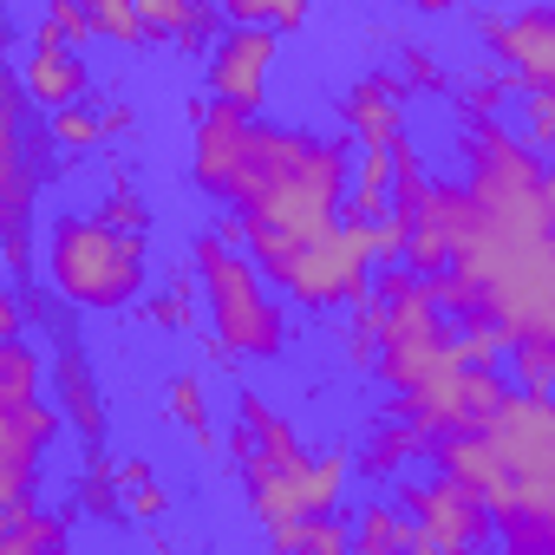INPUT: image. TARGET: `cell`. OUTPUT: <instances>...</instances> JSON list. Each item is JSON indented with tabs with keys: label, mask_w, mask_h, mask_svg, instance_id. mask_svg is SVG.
<instances>
[{
	"label": "cell",
	"mask_w": 555,
	"mask_h": 555,
	"mask_svg": "<svg viewBox=\"0 0 555 555\" xmlns=\"http://www.w3.org/2000/svg\"><path fill=\"white\" fill-rule=\"evenodd\" d=\"M222 27H229V21H222L216 0H196V14H190V27L177 34V47H183V53H209V40H216Z\"/></svg>",
	"instance_id": "8d00e7d4"
},
{
	"label": "cell",
	"mask_w": 555,
	"mask_h": 555,
	"mask_svg": "<svg viewBox=\"0 0 555 555\" xmlns=\"http://www.w3.org/2000/svg\"><path fill=\"white\" fill-rule=\"evenodd\" d=\"M40 386H47V360H40V347H21V334H14V340H0V405L40 399Z\"/></svg>",
	"instance_id": "603a6c76"
},
{
	"label": "cell",
	"mask_w": 555,
	"mask_h": 555,
	"mask_svg": "<svg viewBox=\"0 0 555 555\" xmlns=\"http://www.w3.org/2000/svg\"><path fill=\"white\" fill-rule=\"evenodd\" d=\"M229 27H274V34H301L314 0H216Z\"/></svg>",
	"instance_id": "ffe728a7"
},
{
	"label": "cell",
	"mask_w": 555,
	"mask_h": 555,
	"mask_svg": "<svg viewBox=\"0 0 555 555\" xmlns=\"http://www.w3.org/2000/svg\"><path fill=\"white\" fill-rule=\"evenodd\" d=\"M47 138H53L60 151H73V157H86V151L105 144V125H99V112H86V105H60L53 125H47Z\"/></svg>",
	"instance_id": "4316f807"
},
{
	"label": "cell",
	"mask_w": 555,
	"mask_h": 555,
	"mask_svg": "<svg viewBox=\"0 0 555 555\" xmlns=\"http://www.w3.org/2000/svg\"><path fill=\"white\" fill-rule=\"evenodd\" d=\"M190 268H196V295H203L209 334L222 347H235V360H282L288 314L274 301V288L261 282V268L242 248H229L216 229H203L190 242Z\"/></svg>",
	"instance_id": "3957f363"
},
{
	"label": "cell",
	"mask_w": 555,
	"mask_h": 555,
	"mask_svg": "<svg viewBox=\"0 0 555 555\" xmlns=\"http://www.w3.org/2000/svg\"><path fill=\"white\" fill-rule=\"evenodd\" d=\"M0 529H8V509H0Z\"/></svg>",
	"instance_id": "ee69618b"
},
{
	"label": "cell",
	"mask_w": 555,
	"mask_h": 555,
	"mask_svg": "<svg viewBox=\"0 0 555 555\" xmlns=\"http://www.w3.org/2000/svg\"><path fill=\"white\" fill-rule=\"evenodd\" d=\"M34 203H40V170L27 151L0 157V229H27L34 222Z\"/></svg>",
	"instance_id": "ac0fdd59"
},
{
	"label": "cell",
	"mask_w": 555,
	"mask_h": 555,
	"mask_svg": "<svg viewBox=\"0 0 555 555\" xmlns=\"http://www.w3.org/2000/svg\"><path fill=\"white\" fill-rule=\"evenodd\" d=\"M274 47H282V34H274V27H229V34H216L209 40V99L261 118Z\"/></svg>",
	"instance_id": "30bf717a"
},
{
	"label": "cell",
	"mask_w": 555,
	"mask_h": 555,
	"mask_svg": "<svg viewBox=\"0 0 555 555\" xmlns=\"http://www.w3.org/2000/svg\"><path fill=\"white\" fill-rule=\"evenodd\" d=\"M477 40L516 79V92L522 86H555V8H542V0H529L516 14H483Z\"/></svg>",
	"instance_id": "9c48e42d"
},
{
	"label": "cell",
	"mask_w": 555,
	"mask_h": 555,
	"mask_svg": "<svg viewBox=\"0 0 555 555\" xmlns=\"http://www.w3.org/2000/svg\"><path fill=\"white\" fill-rule=\"evenodd\" d=\"M79 14H86V34L105 40V47H144V27H138V8L131 0H79Z\"/></svg>",
	"instance_id": "cb8c5ba5"
},
{
	"label": "cell",
	"mask_w": 555,
	"mask_h": 555,
	"mask_svg": "<svg viewBox=\"0 0 555 555\" xmlns=\"http://www.w3.org/2000/svg\"><path fill=\"white\" fill-rule=\"evenodd\" d=\"M14 79H21L27 105H47V112L86 105V92H92V66H86V53H73V47H34Z\"/></svg>",
	"instance_id": "7c38bea8"
},
{
	"label": "cell",
	"mask_w": 555,
	"mask_h": 555,
	"mask_svg": "<svg viewBox=\"0 0 555 555\" xmlns=\"http://www.w3.org/2000/svg\"><path fill=\"white\" fill-rule=\"evenodd\" d=\"M405 86H399V73H366L360 86H347V99H340V125H347V138H360V151H386L399 131H405Z\"/></svg>",
	"instance_id": "8fae6325"
},
{
	"label": "cell",
	"mask_w": 555,
	"mask_h": 555,
	"mask_svg": "<svg viewBox=\"0 0 555 555\" xmlns=\"http://www.w3.org/2000/svg\"><path fill=\"white\" fill-rule=\"evenodd\" d=\"M399 8H412V14H425V21H438V14H451V8H470V0H399Z\"/></svg>",
	"instance_id": "b9f144b4"
},
{
	"label": "cell",
	"mask_w": 555,
	"mask_h": 555,
	"mask_svg": "<svg viewBox=\"0 0 555 555\" xmlns=\"http://www.w3.org/2000/svg\"><path fill=\"white\" fill-rule=\"evenodd\" d=\"M347 548H360V555H405L412 548V516L399 503H366L360 522L347 529Z\"/></svg>",
	"instance_id": "2e32d148"
},
{
	"label": "cell",
	"mask_w": 555,
	"mask_h": 555,
	"mask_svg": "<svg viewBox=\"0 0 555 555\" xmlns=\"http://www.w3.org/2000/svg\"><path fill=\"white\" fill-rule=\"evenodd\" d=\"M477 438L496 457V483H555V412L542 392H503L496 412L477 425Z\"/></svg>",
	"instance_id": "52a82bcc"
},
{
	"label": "cell",
	"mask_w": 555,
	"mask_h": 555,
	"mask_svg": "<svg viewBox=\"0 0 555 555\" xmlns=\"http://www.w3.org/2000/svg\"><path fill=\"white\" fill-rule=\"evenodd\" d=\"M112 477H118V509H125V516H138V522H157V516L170 509V496H164V483H157V470H151L144 457H125V464H112Z\"/></svg>",
	"instance_id": "44dd1931"
},
{
	"label": "cell",
	"mask_w": 555,
	"mask_h": 555,
	"mask_svg": "<svg viewBox=\"0 0 555 555\" xmlns=\"http://www.w3.org/2000/svg\"><path fill=\"white\" fill-rule=\"evenodd\" d=\"M14 151H27V92L0 66V157H14Z\"/></svg>",
	"instance_id": "f546056e"
},
{
	"label": "cell",
	"mask_w": 555,
	"mask_h": 555,
	"mask_svg": "<svg viewBox=\"0 0 555 555\" xmlns=\"http://www.w3.org/2000/svg\"><path fill=\"white\" fill-rule=\"evenodd\" d=\"M112 229H131V235H144L151 229V209H144V196L125 183V164H112V196H105V209H99Z\"/></svg>",
	"instance_id": "836d02e7"
},
{
	"label": "cell",
	"mask_w": 555,
	"mask_h": 555,
	"mask_svg": "<svg viewBox=\"0 0 555 555\" xmlns=\"http://www.w3.org/2000/svg\"><path fill=\"white\" fill-rule=\"evenodd\" d=\"M196 353H203V366H242V360H235V347H222L216 334H203V340H196Z\"/></svg>",
	"instance_id": "60d3db41"
},
{
	"label": "cell",
	"mask_w": 555,
	"mask_h": 555,
	"mask_svg": "<svg viewBox=\"0 0 555 555\" xmlns=\"http://www.w3.org/2000/svg\"><path fill=\"white\" fill-rule=\"evenodd\" d=\"M79 509H92V516H125V509H118V477H112V457H105V451H92V457H86Z\"/></svg>",
	"instance_id": "d6a6232c"
},
{
	"label": "cell",
	"mask_w": 555,
	"mask_h": 555,
	"mask_svg": "<svg viewBox=\"0 0 555 555\" xmlns=\"http://www.w3.org/2000/svg\"><path fill=\"white\" fill-rule=\"evenodd\" d=\"M8 53H14V27L0 21V66H8Z\"/></svg>",
	"instance_id": "7bdbcfd3"
},
{
	"label": "cell",
	"mask_w": 555,
	"mask_h": 555,
	"mask_svg": "<svg viewBox=\"0 0 555 555\" xmlns=\"http://www.w3.org/2000/svg\"><path fill=\"white\" fill-rule=\"evenodd\" d=\"M503 353H509V340L496 321H457V360L464 366H503Z\"/></svg>",
	"instance_id": "1f68e13d"
},
{
	"label": "cell",
	"mask_w": 555,
	"mask_h": 555,
	"mask_svg": "<svg viewBox=\"0 0 555 555\" xmlns=\"http://www.w3.org/2000/svg\"><path fill=\"white\" fill-rule=\"evenodd\" d=\"M73 542V522L60 509H47L40 496L27 503H8V529H0V555H34V548H66Z\"/></svg>",
	"instance_id": "5bb4252c"
},
{
	"label": "cell",
	"mask_w": 555,
	"mask_h": 555,
	"mask_svg": "<svg viewBox=\"0 0 555 555\" xmlns=\"http://www.w3.org/2000/svg\"><path fill=\"white\" fill-rule=\"evenodd\" d=\"M503 105H509V73H470L464 86H451L457 118H496Z\"/></svg>",
	"instance_id": "484cf974"
},
{
	"label": "cell",
	"mask_w": 555,
	"mask_h": 555,
	"mask_svg": "<svg viewBox=\"0 0 555 555\" xmlns=\"http://www.w3.org/2000/svg\"><path fill=\"white\" fill-rule=\"evenodd\" d=\"M86 14H79V0H47V21L34 27V47H73L86 53Z\"/></svg>",
	"instance_id": "f1b7e54d"
},
{
	"label": "cell",
	"mask_w": 555,
	"mask_h": 555,
	"mask_svg": "<svg viewBox=\"0 0 555 555\" xmlns=\"http://www.w3.org/2000/svg\"><path fill=\"white\" fill-rule=\"evenodd\" d=\"M340 203H347V144L321 138V131H301L295 157L229 216L242 222V255L261 268V282H268V274L288 261L295 242H308L327 222H340Z\"/></svg>",
	"instance_id": "6da1fadb"
},
{
	"label": "cell",
	"mask_w": 555,
	"mask_h": 555,
	"mask_svg": "<svg viewBox=\"0 0 555 555\" xmlns=\"http://www.w3.org/2000/svg\"><path fill=\"white\" fill-rule=\"evenodd\" d=\"M53 392H60V418L79 425L99 444L105 438V399H99V373H92V360H86L79 340H60V353H53Z\"/></svg>",
	"instance_id": "4fadbf2b"
},
{
	"label": "cell",
	"mask_w": 555,
	"mask_h": 555,
	"mask_svg": "<svg viewBox=\"0 0 555 555\" xmlns=\"http://www.w3.org/2000/svg\"><path fill=\"white\" fill-rule=\"evenodd\" d=\"M503 373H509V386H516V392H542V399H548V379H555V347H548V340H509Z\"/></svg>",
	"instance_id": "d4e9b609"
},
{
	"label": "cell",
	"mask_w": 555,
	"mask_h": 555,
	"mask_svg": "<svg viewBox=\"0 0 555 555\" xmlns=\"http://www.w3.org/2000/svg\"><path fill=\"white\" fill-rule=\"evenodd\" d=\"M99 125H105V138H131L138 112H131V105H105V112H99Z\"/></svg>",
	"instance_id": "ab89813d"
},
{
	"label": "cell",
	"mask_w": 555,
	"mask_h": 555,
	"mask_svg": "<svg viewBox=\"0 0 555 555\" xmlns=\"http://www.w3.org/2000/svg\"><path fill=\"white\" fill-rule=\"evenodd\" d=\"M399 86H405V92H451V73H444L431 53L405 47V53H399Z\"/></svg>",
	"instance_id": "e575fe53"
},
{
	"label": "cell",
	"mask_w": 555,
	"mask_h": 555,
	"mask_svg": "<svg viewBox=\"0 0 555 555\" xmlns=\"http://www.w3.org/2000/svg\"><path fill=\"white\" fill-rule=\"evenodd\" d=\"M392 503L412 516V555H470V548H490L496 529H490V509L477 490L451 483V477H399Z\"/></svg>",
	"instance_id": "8992f818"
},
{
	"label": "cell",
	"mask_w": 555,
	"mask_h": 555,
	"mask_svg": "<svg viewBox=\"0 0 555 555\" xmlns=\"http://www.w3.org/2000/svg\"><path fill=\"white\" fill-rule=\"evenodd\" d=\"M0 268H8V274H27V268H34L27 229H0Z\"/></svg>",
	"instance_id": "74e56055"
},
{
	"label": "cell",
	"mask_w": 555,
	"mask_h": 555,
	"mask_svg": "<svg viewBox=\"0 0 555 555\" xmlns=\"http://www.w3.org/2000/svg\"><path fill=\"white\" fill-rule=\"evenodd\" d=\"M138 314H144L151 327H164V334H190V327H196V268H190V261L177 268L170 295H138Z\"/></svg>",
	"instance_id": "d6986e66"
},
{
	"label": "cell",
	"mask_w": 555,
	"mask_h": 555,
	"mask_svg": "<svg viewBox=\"0 0 555 555\" xmlns=\"http://www.w3.org/2000/svg\"><path fill=\"white\" fill-rule=\"evenodd\" d=\"M412 457H425V431H418L412 418H386V425H373V438L360 444L353 470H360V477H399Z\"/></svg>",
	"instance_id": "9a60e30c"
},
{
	"label": "cell",
	"mask_w": 555,
	"mask_h": 555,
	"mask_svg": "<svg viewBox=\"0 0 555 555\" xmlns=\"http://www.w3.org/2000/svg\"><path fill=\"white\" fill-rule=\"evenodd\" d=\"M522 144L548 157V144H555V86H522Z\"/></svg>",
	"instance_id": "4dcf8cb0"
},
{
	"label": "cell",
	"mask_w": 555,
	"mask_h": 555,
	"mask_svg": "<svg viewBox=\"0 0 555 555\" xmlns=\"http://www.w3.org/2000/svg\"><path fill=\"white\" fill-rule=\"evenodd\" d=\"M268 548H321V555H347V522L340 509H321V516H288V522H268Z\"/></svg>",
	"instance_id": "e0dca14e"
},
{
	"label": "cell",
	"mask_w": 555,
	"mask_h": 555,
	"mask_svg": "<svg viewBox=\"0 0 555 555\" xmlns=\"http://www.w3.org/2000/svg\"><path fill=\"white\" fill-rule=\"evenodd\" d=\"M235 470H242V496H248V516L268 529V522H288V516H321V509H340L347 496V477H353V457L347 451H248V444H229Z\"/></svg>",
	"instance_id": "277c9868"
},
{
	"label": "cell",
	"mask_w": 555,
	"mask_h": 555,
	"mask_svg": "<svg viewBox=\"0 0 555 555\" xmlns=\"http://www.w3.org/2000/svg\"><path fill=\"white\" fill-rule=\"evenodd\" d=\"M164 399H170V418L190 431V444H196V451H216V425H209V392H203V379H196V373H177V379L164 386Z\"/></svg>",
	"instance_id": "7402d4cb"
},
{
	"label": "cell",
	"mask_w": 555,
	"mask_h": 555,
	"mask_svg": "<svg viewBox=\"0 0 555 555\" xmlns=\"http://www.w3.org/2000/svg\"><path fill=\"white\" fill-rule=\"evenodd\" d=\"M21 314H27L34 327H53V295H47V288H21Z\"/></svg>",
	"instance_id": "f35d334b"
},
{
	"label": "cell",
	"mask_w": 555,
	"mask_h": 555,
	"mask_svg": "<svg viewBox=\"0 0 555 555\" xmlns=\"http://www.w3.org/2000/svg\"><path fill=\"white\" fill-rule=\"evenodd\" d=\"M138 8V27H144V47H177V34L190 27V14H196V0H131Z\"/></svg>",
	"instance_id": "83f0119b"
},
{
	"label": "cell",
	"mask_w": 555,
	"mask_h": 555,
	"mask_svg": "<svg viewBox=\"0 0 555 555\" xmlns=\"http://www.w3.org/2000/svg\"><path fill=\"white\" fill-rule=\"evenodd\" d=\"M366 255H373V268H386V261L405 255V216L399 209H386V216L366 222Z\"/></svg>",
	"instance_id": "d590c367"
},
{
	"label": "cell",
	"mask_w": 555,
	"mask_h": 555,
	"mask_svg": "<svg viewBox=\"0 0 555 555\" xmlns=\"http://www.w3.org/2000/svg\"><path fill=\"white\" fill-rule=\"evenodd\" d=\"M151 274V248L131 229H112L105 216H53L47 222V282L66 308H92V314H118L144 295Z\"/></svg>",
	"instance_id": "7a4b0ae2"
},
{
	"label": "cell",
	"mask_w": 555,
	"mask_h": 555,
	"mask_svg": "<svg viewBox=\"0 0 555 555\" xmlns=\"http://www.w3.org/2000/svg\"><path fill=\"white\" fill-rule=\"evenodd\" d=\"M373 282V255H366V222H327L321 235L295 242L288 261L268 274L274 295H295V308L308 314H334V308H353Z\"/></svg>",
	"instance_id": "5b68a950"
},
{
	"label": "cell",
	"mask_w": 555,
	"mask_h": 555,
	"mask_svg": "<svg viewBox=\"0 0 555 555\" xmlns=\"http://www.w3.org/2000/svg\"><path fill=\"white\" fill-rule=\"evenodd\" d=\"M66 418L47 399H14L0 405V509L40 496V457L60 444Z\"/></svg>",
	"instance_id": "ba28073f"
}]
</instances>
